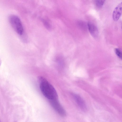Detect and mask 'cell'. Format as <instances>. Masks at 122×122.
<instances>
[{
	"label": "cell",
	"instance_id": "obj_1",
	"mask_svg": "<svg viewBox=\"0 0 122 122\" xmlns=\"http://www.w3.org/2000/svg\"><path fill=\"white\" fill-rule=\"evenodd\" d=\"M38 80L41 92L49 100L58 99V95L55 89L45 78L39 76Z\"/></svg>",
	"mask_w": 122,
	"mask_h": 122
},
{
	"label": "cell",
	"instance_id": "obj_2",
	"mask_svg": "<svg viewBox=\"0 0 122 122\" xmlns=\"http://www.w3.org/2000/svg\"><path fill=\"white\" fill-rule=\"evenodd\" d=\"M9 21L11 26L18 34L22 35L23 33L24 29L21 22L17 16L11 15L9 16Z\"/></svg>",
	"mask_w": 122,
	"mask_h": 122
},
{
	"label": "cell",
	"instance_id": "obj_3",
	"mask_svg": "<svg viewBox=\"0 0 122 122\" xmlns=\"http://www.w3.org/2000/svg\"><path fill=\"white\" fill-rule=\"evenodd\" d=\"M49 101L51 106L59 115L63 117L66 116V112L58 101V99Z\"/></svg>",
	"mask_w": 122,
	"mask_h": 122
},
{
	"label": "cell",
	"instance_id": "obj_4",
	"mask_svg": "<svg viewBox=\"0 0 122 122\" xmlns=\"http://www.w3.org/2000/svg\"><path fill=\"white\" fill-rule=\"evenodd\" d=\"M72 96L80 108L83 111L86 110L87 107L86 104L83 99L79 95L73 93Z\"/></svg>",
	"mask_w": 122,
	"mask_h": 122
},
{
	"label": "cell",
	"instance_id": "obj_5",
	"mask_svg": "<svg viewBox=\"0 0 122 122\" xmlns=\"http://www.w3.org/2000/svg\"><path fill=\"white\" fill-rule=\"evenodd\" d=\"M122 13V2L119 4L114 9L112 14V18L115 21H117Z\"/></svg>",
	"mask_w": 122,
	"mask_h": 122
},
{
	"label": "cell",
	"instance_id": "obj_6",
	"mask_svg": "<svg viewBox=\"0 0 122 122\" xmlns=\"http://www.w3.org/2000/svg\"><path fill=\"white\" fill-rule=\"evenodd\" d=\"M88 28L92 36L96 38L98 37V31L97 27L94 24L90 22L87 23Z\"/></svg>",
	"mask_w": 122,
	"mask_h": 122
},
{
	"label": "cell",
	"instance_id": "obj_7",
	"mask_svg": "<svg viewBox=\"0 0 122 122\" xmlns=\"http://www.w3.org/2000/svg\"><path fill=\"white\" fill-rule=\"evenodd\" d=\"M78 25L79 27L82 30L86 31L88 28L87 25L84 22L81 21H79L78 22Z\"/></svg>",
	"mask_w": 122,
	"mask_h": 122
},
{
	"label": "cell",
	"instance_id": "obj_8",
	"mask_svg": "<svg viewBox=\"0 0 122 122\" xmlns=\"http://www.w3.org/2000/svg\"><path fill=\"white\" fill-rule=\"evenodd\" d=\"M56 63L59 66L62 67L64 64V61L63 58L61 56L57 57L56 60Z\"/></svg>",
	"mask_w": 122,
	"mask_h": 122
},
{
	"label": "cell",
	"instance_id": "obj_9",
	"mask_svg": "<svg viewBox=\"0 0 122 122\" xmlns=\"http://www.w3.org/2000/svg\"><path fill=\"white\" fill-rule=\"evenodd\" d=\"M106 0H95V4L98 8H101L103 5Z\"/></svg>",
	"mask_w": 122,
	"mask_h": 122
},
{
	"label": "cell",
	"instance_id": "obj_10",
	"mask_svg": "<svg viewBox=\"0 0 122 122\" xmlns=\"http://www.w3.org/2000/svg\"><path fill=\"white\" fill-rule=\"evenodd\" d=\"M115 51L117 56L122 60V51L118 48H115Z\"/></svg>",
	"mask_w": 122,
	"mask_h": 122
},
{
	"label": "cell",
	"instance_id": "obj_11",
	"mask_svg": "<svg viewBox=\"0 0 122 122\" xmlns=\"http://www.w3.org/2000/svg\"></svg>",
	"mask_w": 122,
	"mask_h": 122
}]
</instances>
